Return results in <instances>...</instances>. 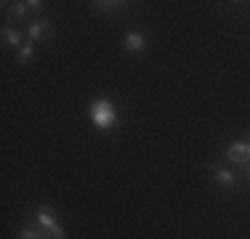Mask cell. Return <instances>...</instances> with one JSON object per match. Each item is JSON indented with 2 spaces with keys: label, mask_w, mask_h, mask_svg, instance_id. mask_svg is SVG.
<instances>
[{
  "label": "cell",
  "mask_w": 250,
  "mask_h": 239,
  "mask_svg": "<svg viewBox=\"0 0 250 239\" xmlns=\"http://www.w3.org/2000/svg\"><path fill=\"white\" fill-rule=\"evenodd\" d=\"M123 45H125V51H128V53H141V51H146V38L141 32H128Z\"/></svg>",
  "instance_id": "cell-5"
},
{
  "label": "cell",
  "mask_w": 250,
  "mask_h": 239,
  "mask_svg": "<svg viewBox=\"0 0 250 239\" xmlns=\"http://www.w3.org/2000/svg\"><path fill=\"white\" fill-rule=\"evenodd\" d=\"M224 157L229 159L231 165L248 167L250 165V141H237V143H231V146H226Z\"/></svg>",
  "instance_id": "cell-3"
},
{
  "label": "cell",
  "mask_w": 250,
  "mask_h": 239,
  "mask_svg": "<svg viewBox=\"0 0 250 239\" xmlns=\"http://www.w3.org/2000/svg\"><path fill=\"white\" fill-rule=\"evenodd\" d=\"M51 35H53V27H51L48 19H38V21H32V24L27 27V40H32V43L48 40Z\"/></svg>",
  "instance_id": "cell-4"
},
{
  "label": "cell",
  "mask_w": 250,
  "mask_h": 239,
  "mask_svg": "<svg viewBox=\"0 0 250 239\" xmlns=\"http://www.w3.org/2000/svg\"><path fill=\"white\" fill-rule=\"evenodd\" d=\"M32 53H35V43H32V40H27V43L21 45L19 51H16V61H19V64H27L29 59H32Z\"/></svg>",
  "instance_id": "cell-9"
},
{
  "label": "cell",
  "mask_w": 250,
  "mask_h": 239,
  "mask_svg": "<svg viewBox=\"0 0 250 239\" xmlns=\"http://www.w3.org/2000/svg\"><path fill=\"white\" fill-rule=\"evenodd\" d=\"M29 11H32V14H43V8H45V3L43 0H29Z\"/></svg>",
  "instance_id": "cell-12"
},
{
  "label": "cell",
  "mask_w": 250,
  "mask_h": 239,
  "mask_svg": "<svg viewBox=\"0 0 250 239\" xmlns=\"http://www.w3.org/2000/svg\"><path fill=\"white\" fill-rule=\"evenodd\" d=\"M213 176H216V183H218V186L231 189V186L237 183L234 173H231V170H226V167H216V170H213Z\"/></svg>",
  "instance_id": "cell-7"
},
{
  "label": "cell",
  "mask_w": 250,
  "mask_h": 239,
  "mask_svg": "<svg viewBox=\"0 0 250 239\" xmlns=\"http://www.w3.org/2000/svg\"><path fill=\"white\" fill-rule=\"evenodd\" d=\"M27 3H8V19H21V16H27Z\"/></svg>",
  "instance_id": "cell-11"
},
{
  "label": "cell",
  "mask_w": 250,
  "mask_h": 239,
  "mask_svg": "<svg viewBox=\"0 0 250 239\" xmlns=\"http://www.w3.org/2000/svg\"><path fill=\"white\" fill-rule=\"evenodd\" d=\"M35 223H38V229H43L51 239H64L67 237L64 229L59 226V220H56V213H53L48 205H40L38 210H35Z\"/></svg>",
  "instance_id": "cell-2"
},
{
  "label": "cell",
  "mask_w": 250,
  "mask_h": 239,
  "mask_svg": "<svg viewBox=\"0 0 250 239\" xmlns=\"http://www.w3.org/2000/svg\"><path fill=\"white\" fill-rule=\"evenodd\" d=\"M3 43L8 45V48H16V51H19V48L27 43V40H24V35H21L19 29H14V27H3Z\"/></svg>",
  "instance_id": "cell-6"
},
{
  "label": "cell",
  "mask_w": 250,
  "mask_h": 239,
  "mask_svg": "<svg viewBox=\"0 0 250 239\" xmlns=\"http://www.w3.org/2000/svg\"><path fill=\"white\" fill-rule=\"evenodd\" d=\"M91 120L99 130H112L117 125V109L109 99H96L91 104Z\"/></svg>",
  "instance_id": "cell-1"
},
{
  "label": "cell",
  "mask_w": 250,
  "mask_h": 239,
  "mask_svg": "<svg viewBox=\"0 0 250 239\" xmlns=\"http://www.w3.org/2000/svg\"><path fill=\"white\" fill-rule=\"evenodd\" d=\"M16 239H51L48 234H45L43 229H38V226H27V229L19 231V237Z\"/></svg>",
  "instance_id": "cell-8"
},
{
  "label": "cell",
  "mask_w": 250,
  "mask_h": 239,
  "mask_svg": "<svg viewBox=\"0 0 250 239\" xmlns=\"http://www.w3.org/2000/svg\"><path fill=\"white\" fill-rule=\"evenodd\" d=\"M245 176H248V181H250V165L245 167Z\"/></svg>",
  "instance_id": "cell-13"
},
{
  "label": "cell",
  "mask_w": 250,
  "mask_h": 239,
  "mask_svg": "<svg viewBox=\"0 0 250 239\" xmlns=\"http://www.w3.org/2000/svg\"><path fill=\"white\" fill-rule=\"evenodd\" d=\"M96 11H104V14H109V11H123L125 3H120V0H106V3H91Z\"/></svg>",
  "instance_id": "cell-10"
},
{
  "label": "cell",
  "mask_w": 250,
  "mask_h": 239,
  "mask_svg": "<svg viewBox=\"0 0 250 239\" xmlns=\"http://www.w3.org/2000/svg\"><path fill=\"white\" fill-rule=\"evenodd\" d=\"M248 141H250V139H248Z\"/></svg>",
  "instance_id": "cell-14"
}]
</instances>
